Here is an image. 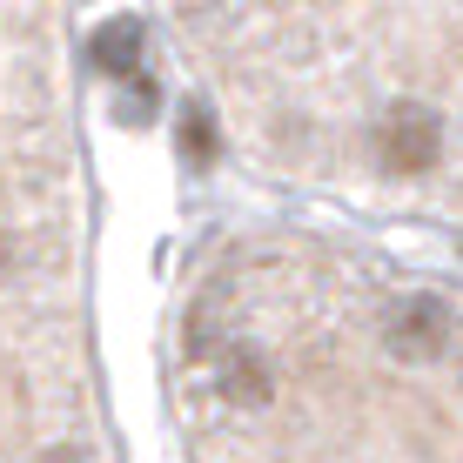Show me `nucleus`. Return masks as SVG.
Returning a JSON list of instances; mask_svg holds the SVG:
<instances>
[{"mask_svg": "<svg viewBox=\"0 0 463 463\" xmlns=\"http://www.w3.org/2000/svg\"><path fill=\"white\" fill-rule=\"evenodd\" d=\"M443 336H450V316H443L437 296H403L390 309V349L396 356H437Z\"/></svg>", "mask_w": 463, "mask_h": 463, "instance_id": "f03ea898", "label": "nucleus"}, {"mask_svg": "<svg viewBox=\"0 0 463 463\" xmlns=\"http://www.w3.org/2000/svg\"><path fill=\"white\" fill-rule=\"evenodd\" d=\"M376 155H383L390 175H430L437 155H443V121L430 108H396L376 135Z\"/></svg>", "mask_w": 463, "mask_h": 463, "instance_id": "f257e3e1", "label": "nucleus"}, {"mask_svg": "<svg viewBox=\"0 0 463 463\" xmlns=\"http://www.w3.org/2000/svg\"><path fill=\"white\" fill-rule=\"evenodd\" d=\"M175 135H182V155H188L195 168H209V162H215V148H222V141H215V115H209L202 101H188V108H182Z\"/></svg>", "mask_w": 463, "mask_h": 463, "instance_id": "39448f33", "label": "nucleus"}, {"mask_svg": "<svg viewBox=\"0 0 463 463\" xmlns=\"http://www.w3.org/2000/svg\"><path fill=\"white\" fill-rule=\"evenodd\" d=\"M41 463H88V457H74V450H47Z\"/></svg>", "mask_w": 463, "mask_h": 463, "instance_id": "423d86ee", "label": "nucleus"}, {"mask_svg": "<svg viewBox=\"0 0 463 463\" xmlns=\"http://www.w3.org/2000/svg\"><path fill=\"white\" fill-rule=\"evenodd\" d=\"M222 390H229V403L262 410L269 396H276V376H269V363L255 356V349H229V363H222Z\"/></svg>", "mask_w": 463, "mask_h": 463, "instance_id": "20e7f679", "label": "nucleus"}, {"mask_svg": "<svg viewBox=\"0 0 463 463\" xmlns=\"http://www.w3.org/2000/svg\"><path fill=\"white\" fill-rule=\"evenodd\" d=\"M88 54H94V68H101V74L135 81V74H141V68H135V61H141V21H108L101 34H94Z\"/></svg>", "mask_w": 463, "mask_h": 463, "instance_id": "7ed1b4c3", "label": "nucleus"}]
</instances>
